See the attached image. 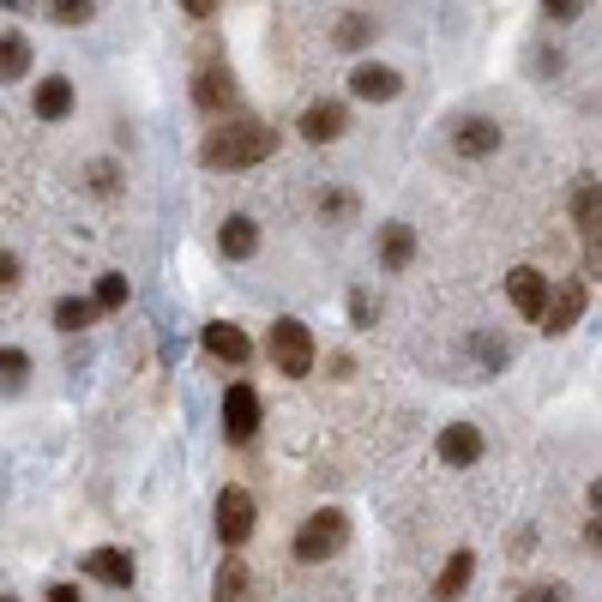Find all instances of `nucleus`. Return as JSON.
<instances>
[{"label":"nucleus","mask_w":602,"mask_h":602,"mask_svg":"<svg viewBox=\"0 0 602 602\" xmlns=\"http://www.w3.org/2000/svg\"><path fill=\"white\" fill-rule=\"evenodd\" d=\"M512 602H566V591H561V584H524Z\"/></svg>","instance_id":"nucleus-29"},{"label":"nucleus","mask_w":602,"mask_h":602,"mask_svg":"<svg viewBox=\"0 0 602 602\" xmlns=\"http://www.w3.org/2000/svg\"><path fill=\"white\" fill-rule=\"evenodd\" d=\"M211 524H217V542H224V549L235 554L247 536H254V524H259V506H254V494H247V488H235V482H229V488L217 494V512H211Z\"/></svg>","instance_id":"nucleus-5"},{"label":"nucleus","mask_w":602,"mask_h":602,"mask_svg":"<svg viewBox=\"0 0 602 602\" xmlns=\"http://www.w3.org/2000/svg\"><path fill=\"white\" fill-rule=\"evenodd\" d=\"M85 579L109 584V591H134L139 566H134V554H127V549H91V554H85Z\"/></svg>","instance_id":"nucleus-9"},{"label":"nucleus","mask_w":602,"mask_h":602,"mask_svg":"<svg viewBox=\"0 0 602 602\" xmlns=\"http://www.w3.org/2000/svg\"><path fill=\"white\" fill-rule=\"evenodd\" d=\"M572 224L584 241L602 235V181H591V175H579V187H572Z\"/></svg>","instance_id":"nucleus-15"},{"label":"nucleus","mask_w":602,"mask_h":602,"mask_svg":"<svg viewBox=\"0 0 602 602\" xmlns=\"http://www.w3.org/2000/svg\"><path fill=\"white\" fill-rule=\"evenodd\" d=\"M217 247H224V259H254L259 254V224H254V217H224Z\"/></svg>","instance_id":"nucleus-18"},{"label":"nucleus","mask_w":602,"mask_h":602,"mask_svg":"<svg viewBox=\"0 0 602 602\" xmlns=\"http://www.w3.org/2000/svg\"><path fill=\"white\" fill-rule=\"evenodd\" d=\"M584 549H591V554H602V519H591V524H584Z\"/></svg>","instance_id":"nucleus-36"},{"label":"nucleus","mask_w":602,"mask_h":602,"mask_svg":"<svg viewBox=\"0 0 602 602\" xmlns=\"http://www.w3.org/2000/svg\"><path fill=\"white\" fill-rule=\"evenodd\" d=\"M37 115H42V121H67V115H72V79H61V72L42 79L37 85Z\"/></svg>","instance_id":"nucleus-21"},{"label":"nucleus","mask_w":602,"mask_h":602,"mask_svg":"<svg viewBox=\"0 0 602 602\" xmlns=\"http://www.w3.org/2000/svg\"><path fill=\"white\" fill-rule=\"evenodd\" d=\"M374 314H379V307L356 289V296H349V319H356V326H374Z\"/></svg>","instance_id":"nucleus-31"},{"label":"nucleus","mask_w":602,"mask_h":602,"mask_svg":"<svg viewBox=\"0 0 602 602\" xmlns=\"http://www.w3.org/2000/svg\"><path fill=\"white\" fill-rule=\"evenodd\" d=\"M0 7H31V0H0Z\"/></svg>","instance_id":"nucleus-38"},{"label":"nucleus","mask_w":602,"mask_h":602,"mask_svg":"<svg viewBox=\"0 0 602 602\" xmlns=\"http://www.w3.org/2000/svg\"><path fill=\"white\" fill-rule=\"evenodd\" d=\"M49 602H85L79 584H49Z\"/></svg>","instance_id":"nucleus-35"},{"label":"nucleus","mask_w":602,"mask_h":602,"mask_svg":"<svg viewBox=\"0 0 602 602\" xmlns=\"http://www.w3.org/2000/svg\"><path fill=\"white\" fill-rule=\"evenodd\" d=\"M591 512H596V519H602V476L591 482Z\"/></svg>","instance_id":"nucleus-37"},{"label":"nucleus","mask_w":602,"mask_h":602,"mask_svg":"<svg viewBox=\"0 0 602 602\" xmlns=\"http://www.w3.org/2000/svg\"><path fill=\"white\" fill-rule=\"evenodd\" d=\"M404 91V79H398V67H379V61H362L356 72H349V97H362V102H392Z\"/></svg>","instance_id":"nucleus-11"},{"label":"nucleus","mask_w":602,"mask_h":602,"mask_svg":"<svg viewBox=\"0 0 602 602\" xmlns=\"http://www.w3.org/2000/svg\"><path fill=\"white\" fill-rule=\"evenodd\" d=\"M506 296H512V307H519L524 319H536V326H542V314H549V296H554V289H549V277H542L536 266H519V272L506 277Z\"/></svg>","instance_id":"nucleus-8"},{"label":"nucleus","mask_w":602,"mask_h":602,"mask_svg":"<svg viewBox=\"0 0 602 602\" xmlns=\"http://www.w3.org/2000/svg\"><path fill=\"white\" fill-rule=\"evenodd\" d=\"M344 127H349V109H344V102H307V109H302V139H307V145L344 139Z\"/></svg>","instance_id":"nucleus-12"},{"label":"nucleus","mask_w":602,"mask_h":602,"mask_svg":"<svg viewBox=\"0 0 602 602\" xmlns=\"http://www.w3.org/2000/svg\"><path fill=\"white\" fill-rule=\"evenodd\" d=\"M470 579H476V554L458 549L446 566H440V579H434V602H458L470 591Z\"/></svg>","instance_id":"nucleus-17"},{"label":"nucleus","mask_w":602,"mask_h":602,"mask_svg":"<svg viewBox=\"0 0 602 602\" xmlns=\"http://www.w3.org/2000/svg\"><path fill=\"white\" fill-rule=\"evenodd\" d=\"M127 296H134V289H127V277H121V272H102L91 302L102 307V314H115V307H127Z\"/></svg>","instance_id":"nucleus-25"},{"label":"nucleus","mask_w":602,"mask_h":602,"mask_svg":"<svg viewBox=\"0 0 602 602\" xmlns=\"http://www.w3.org/2000/svg\"><path fill=\"white\" fill-rule=\"evenodd\" d=\"M266 349H272V368L284 379H307V374H314V362H319V344H314V332H307L302 319H277Z\"/></svg>","instance_id":"nucleus-2"},{"label":"nucleus","mask_w":602,"mask_h":602,"mask_svg":"<svg viewBox=\"0 0 602 602\" xmlns=\"http://www.w3.org/2000/svg\"><path fill=\"white\" fill-rule=\"evenodd\" d=\"M0 602H19V596H0Z\"/></svg>","instance_id":"nucleus-39"},{"label":"nucleus","mask_w":602,"mask_h":602,"mask_svg":"<svg viewBox=\"0 0 602 602\" xmlns=\"http://www.w3.org/2000/svg\"><path fill=\"white\" fill-rule=\"evenodd\" d=\"M319 211H326V217H349V211H356V194H344V187H337V194H319Z\"/></svg>","instance_id":"nucleus-28"},{"label":"nucleus","mask_w":602,"mask_h":602,"mask_svg":"<svg viewBox=\"0 0 602 602\" xmlns=\"http://www.w3.org/2000/svg\"><path fill=\"white\" fill-rule=\"evenodd\" d=\"M344 542H349V519L337 506H319V512H307L302 531H296V561L319 566V561H332Z\"/></svg>","instance_id":"nucleus-3"},{"label":"nucleus","mask_w":602,"mask_h":602,"mask_svg":"<svg viewBox=\"0 0 602 602\" xmlns=\"http://www.w3.org/2000/svg\"><path fill=\"white\" fill-rule=\"evenodd\" d=\"M409 259H416V229H409V224H386V229H379V266L404 272Z\"/></svg>","instance_id":"nucleus-19"},{"label":"nucleus","mask_w":602,"mask_h":602,"mask_svg":"<svg viewBox=\"0 0 602 602\" xmlns=\"http://www.w3.org/2000/svg\"><path fill=\"white\" fill-rule=\"evenodd\" d=\"M452 145H458V157H488V151H501V127L488 115H470V121H458Z\"/></svg>","instance_id":"nucleus-16"},{"label":"nucleus","mask_w":602,"mask_h":602,"mask_svg":"<svg viewBox=\"0 0 602 602\" xmlns=\"http://www.w3.org/2000/svg\"><path fill=\"white\" fill-rule=\"evenodd\" d=\"M440 458H446L452 470H470L482 458V428L476 422H446L440 428Z\"/></svg>","instance_id":"nucleus-13"},{"label":"nucleus","mask_w":602,"mask_h":602,"mask_svg":"<svg viewBox=\"0 0 602 602\" xmlns=\"http://www.w3.org/2000/svg\"><path fill=\"white\" fill-rule=\"evenodd\" d=\"M97 314H102V307H97V302H85V296H61V302H55V326H61L67 337L91 332V326H97Z\"/></svg>","instance_id":"nucleus-22"},{"label":"nucleus","mask_w":602,"mask_h":602,"mask_svg":"<svg viewBox=\"0 0 602 602\" xmlns=\"http://www.w3.org/2000/svg\"><path fill=\"white\" fill-rule=\"evenodd\" d=\"M205 356L224 362V368H247L254 344H247V332H241V326H229V319H211V326H205Z\"/></svg>","instance_id":"nucleus-10"},{"label":"nucleus","mask_w":602,"mask_h":602,"mask_svg":"<svg viewBox=\"0 0 602 602\" xmlns=\"http://www.w3.org/2000/svg\"><path fill=\"white\" fill-rule=\"evenodd\" d=\"M42 12H49L55 24H91L97 19V0H42Z\"/></svg>","instance_id":"nucleus-24"},{"label":"nucleus","mask_w":602,"mask_h":602,"mask_svg":"<svg viewBox=\"0 0 602 602\" xmlns=\"http://www.w3.org/2000/svg\"><path fill=\"white\" fill-rule=\"evenodd\" d=\"M542 12H549L554 24H566V19H579V12H584V0H542Z\"/></svg>","instance_id":"nucleus-30"},{"label":"nucleus","mask_w":602,"mask_h":602,"mask_svg":"<svg viewBox=\"0 0 602 602\" xmlns=\"http://www.w3.org/2000/svg\"><path fill=\"white\" fill-rule=\"evenodd\" d=\"M194 102L205 115H224L235 102V72H229V61L211 49V42L199 49V67H194Z\"/></svg>","instance_id":"nucleus-4"},{"label":"nucleus","mask_w":602,"mask_h":602,"mask_svg":"<svg viewBox=\"0 0 602 602\" xmlns=\"http://www.w3.org/2000/svg\"><path fill=\"white\" fill-rule=\"evenodd\" d=\"M254 434H259V392L247 379H235L224 392V440L229 446H247Z\"/></svg>","instance_id":"nucleus-6"},{"label":"nucleus","mask_w":602,"mask_h":602,"mask_svg":"<svg viewBox=\"0 0 602 602\" xmlns=\"http://www.w3.org/2000/svg\"><path fill=\"white\" fill-rule=\"evenodd\" d=\"M584 272L602 277V235H596V241H584Z\"/></svg>","instance_id":"nucleus-33"},{"label":"nucleus","mask_w":602,"mask_h":602,"mask_svg":"<svg viewBox=\"0 0 602 602\" xmlns=\"http://www.w3.org/2000/svg\"><path fill=\"white\" fill-rule=\"evenodd\" d=\"M368 42H374V19H368V12L337 19V49H368Z\"/></svg>","instance_id":"nucleus-23"},{"label":"nucleus","mask_w":602,"mask_h":602,"mask_svg":"<svg viewBox=\"0 0 602 602\" xmlns=\"http://www.w3.org/2000/svg\"><path fill=\"white\" fill-rule=\"evenodd\" d=\"M85 175H91V187H97L102 199H109V194H121V169H115V164H91Z\"/></svg>","instance_id":"nucleus-27"},{"label":"nucleus","mask_w":602,"mask_h":602,"mask_svg":"<svg viewBox=\"0 0 602 602\" xmlns=\"http://www.w3.org/2000/svg\"><path fill=\"white\" fill-rule=\"evenodd\" d=\"M584 307H591V289H584V277H566V284L549 296V314H542V332H549V337L572 332V326L584 319Z\"/></svg>","instance_id":"nucleus-7"},{"label":"nucleus","mask_w":602,"mask_h":602,"mask_svg":"<svg viewBox=\"0 0 602 602\" xmlns=\"http://www.w3.org/2000/svg\"><path fill=\"white\" fill-rule=\"evenodd\" d=\"M211 602H254V566L241 554H224V566L211 579Z\"/></svg>","instance_id":"nucleus-14"},{"label":"nucleus","mask_w":602,"mask_h":602,"mask_svg":"<svg viewBox=\"0 0 602 602\" xmlns=\"http://www.w3.org/2000/svg\"><path fill=\"white\" fill-rule=\"evenodd\" d=\"M24 374H31V356H24V349H0V379H7V386H19Z\"/></svg>","instance_id":"nucleus-26"},{"label":"nucleus","mask_w":602,"mask_h":602,"mask_svg":"<svg viewBox=\"0 0 602 602\" xmlns=\"http://www.w3.org/2000/svg\"><path fill=\"white\" fill-rule=\"evenodd\" d=\"M277 151V134L266 121H217L199 139V164L205 169H259Z\"/></svg>","instance_id":"nucleus-1"},{"label":"nucleus","mask_w":602,"mask_h":602,"mask_svg":"<svg viewBox=\"0 0 602 602\" xmlns=\"http://www.w3.org/2000/svg\"><path fill=\"white\" fill-rule=\"evenodd\" d=\"M12 284H19V259L0 254V289H12Z\"/></svg>","instance_id":"nucleus-34"},{"label":"nucleus","mask_w":602,"mask_h":602,"mask_svg":"<svg viewBox=\"0 0 602 602\" xmlns=\"http://www.w3.org/2000/svg\"><path fill=\"white\" fill-rule=\"evenodd\" d=\"M217 7H224V0H181L187 19H217Z\"/></svg>","instance_id":"nucleus-32"},{"label":"nucleus","mask_w":602,"mask_h":602,"mask_svg":"<svg viewBox=\"0 0 602 602\" xmlns=\"http://www.w3.org/2000/svg\"><path fill=\"white\" fill-rule=\"evenodd\" d=\"M31 37H19V31H7L0 37V85H12V79H24V72H31Z\"/></svg>","instance_id":"nucleus-20"}]
</instances>
